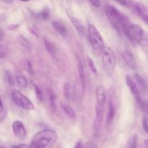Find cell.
I'll return each instance as SVG.
<instances>
[{
    "mask_svg": "<svg viewBox=\"0 0 148 148\" xmlns=\"http://www.w3.org/2000/svg\"><path fill=\"white\" fill-rule=\"evenodd\" d=\"M106 14L111 24L118 31L124 32L130 24L128 17L112 5H107L105 8Z\"/></svg>",
    "mask_w": 148,
    "mask_h": 148,
    "instance_id": "obj_1",
    "label": "cell"
},
{
    "mask_svg": "<svg viewBox=\"0 0 148 148\" xmlns=\"http://www.w3.org/2000/svg\"><path fill=\"white\" fill-rule=\"evenodd\" d=\"M124 33L132 43L148 47V33L145 31L140 25L130 24Z\"/></svg>",
    "mask_w": 148,
    "mask_h": 148,
    "instance_id": "obj_2",
    "label": "cell"
},
{
    "mask_svg": "<svg viewBox=\"0 0 148 148\" xmlns=\"http://www.w3.org/2000/svg\"><path fill=\"white\" fill-rule=\"evenodd\" d=\"M58 137L56 133L51 130H43L39 132L32 139L30 147H46L56 143Z\"/></svg>",
    "mask_w": 148,
    "mask_h": 148,
    "instance_id": "obj_3",
    "label": "cell"
},
{
    "mask_svg": "<svg viewBox=\"0 0 148 148\" xmlns=\"http://www.w3.org/2000/svg\"><path fill=\"white\" fill-rule=\"evenodd\" d=\"M88 37H89L90 43L92 50L97 54L102 53L104 49V42L101 33L98 29L92 24L88 25Z\"/></svg>",
    "mask_w": 148,
    "mask_h": 148,
    "instance_id": "obj_4",
    "label": "cell"
},
{
    "mask_svg": "<svg viewBox=\"0 0 148 148\" xmlns=\"http://www.w3.org/2000/svg\"><path fill=\"white\" fill-rule=\"evenodd\" d=\"M102 65L104 71L107 75H112L115 69L116 57L114 51L111 48H104L102 52Z\"/></svg>",
    "mask_w": 148,
    "mask_h": 148,
    "instance_id": "obj_5",
    "label": "cell"
},
{
    "mask_svg": "<svg viewBox=\"0 0 148 148\" xmlns=\"http://www.w3.org/2000/svg\"><path fill=\"white\" fill-rule=\"evenodd\" d=\"M11 95L14 102L20 108L25 110H27V111L34 110L35 107L33 103L25 95L22 94L20 92L16 90H13L11 92Z\"/></svg>",
    "mask_w": 148,
    "mask_h": 148,
    "instance_id": "obj_6",
    "label": "cell"
},
{
    "mask_svg": "<svg viewBox=\"0 0 148 148\" xmlns=\"http://www.w3.org/2000/svg\"><path fill=\"white\" fill-rule=\"evenodd\" d=\"M14 134L20 140H25L27 137V130L24 124L20 121H14L12 124Z\"/></svg>",
    "mask_w": 148,
    "mask_h": 148,
    "instance_id": "obj_7",
    "label": "cell"
},
{
    "mask_svg": "<svg viewBox=\"0 0 148 148\" xmlns=\"http://www.w3.org/2000/svg\"><path fill=\"white\" fill-rule=\"evenodd\" d=\"M126 83H127V85L129 87L130 90H131L132 93L134 95L136 101H137L138 103H140L142 101L140 89H139L137 85H136V83L134 82L132 78L130 75H126Z\"/></svg>",
    "mask_w": 148,
    "mask_h": 148,
    "instance_id": "obj_8",
    "label": "cell"
},
{
    "mask_svg": "<svg viewBox=\"0 0 148 148\" xmlns=\"http://www.w3.org/2000/svg\"><path fill=\"white\" fill-rule=\"evenodd\" d=\"M133 9L137 15L143 20L144 23L148 25V8L145 5L140 2H135L133 6Z\"/></svg>",
    "mask_w": 148,
    "mask_h": 148,
    "instance_id": "obj_9",
    "label": "cell"
},
{
    "mask_svg": "<svg viewBox=\"0 0 148 148\" xmlns=\"http://www.w3.org/2000/svg\"><path fill=\"white\" fill-rule=\"evenodd\" d=\"M103 119V106L97 104L96 108H95V124H94V128H95V132L96 134L99 132L101 130Z\"/></svg>",
    "mask_w": 148,
    "mask_h": 148,
    "instance_id": "obj_10",
    "label": "cell"
},
{
    "mask_svg": "<svg viewBox=\"0 0 148 148\" xmlns=\"http://www.w3.org/2000/svg\"><path fill=\"white\" fill-rule=\"evenodd\" d=\"M122 56L125 63L127 64L131 69H135L136 68H137V61H136L134 56L131 53V52L127 51L123 53Z\"/></svg>",
    "mask_w": 148,
    "mask_h": 148,
    "instance_id": "obj_11",
    "label": "cell"
},
{
    "mask_svg": "<svg viewBox=\"0 0 148 148\" xmlns=\"http://www.w3.org/2000/svg\"><path fill=\"white\" fill-rule=\"evenodd\" d=\"M95 98H96L97 104L101 106H104L106 101V96L105 89L103 87L99 86L96 88L95 90Z\"/></svg>",
    "mask_w": 148,
    "mask_h": 148,
    "instance_id": "obj_12",
    "label": "cell"
},
{
    "mask_svg": "<svg viewBox=\"0 0 148 148\" xmlns=\"http://www.w3.org/2000/svg\"><path fill=\"white\" fill-rule=\"evenodd\" d=\"M53 25V27L61 36H62L63 37H67L68 36V30L66 28L64 25L62 24V23H60L59 21H53L52 23Z\"/></svg>",
    "mask_w": 148,
    "mask_h": 148,
    "instance_id": "obj_13",
    "label": "cell"
},
{
    "mask_svg": "<svg viewBox=\"0 0 148 148\" xmlns=\"http://www.w3.org/2000/svg\"><path fill=\"white\" fill-rule=\"evenodd\" d=\"M71 22H72L73 26L77 30L79 34L84 33V32H85V26H84L83 23H82V21L79 19H78L77 17H71Z\"/></svg>",
    "mask_w": 148,
    "mask_h": 148,
    "instance_id": "obj_14",
    "label": "cell"
},
{
    "mask_svg": "<svg viewBox=\"0 0 148 148\" xmlns=\"http://www.w3.org/2000/svg\"><path fill=\"white\" fill-rule=\"evenodd\" d=\"M116 111H115V106L114 105L112 100L109 101V103H108V115H107V124H109L115 116Z\"/></svg>",
    "mask_w": 148,
    "mask_h": 148,
    "instance_id": "obj_15",
    "label": "cell"
},
{
    "mask_svg": "<svg viewBox=\"0 0 148 148\" xmlns=\"http://www.w3.org/2000/svg\"><path fill=\"white\" fill-rule=\"evenodd\" d=\"M61 108L63 110L64 112L65 113L66 116H68L69 117L72 119H75L76 117V114H75V112L74 111V110L72 109V108H71L69 105L66 103H61Z\"/></svg>",
    "mask_w": 148,
    "mask_h": 148,
    "instance_id": "obj_16",
    "label": "cell"
},
{
    "mask_svg": "<svg viewBox=\"0 0 148 148\" xmlns=\"http://www.w3.org/2000/svg\"><path fill=\"white\" fill-rule=\"evenodd\" d=\"M134 78H135L137 85H139V88H140L143 92H146V91H147L148 86L147 83L145 82V81L144 80V79H143L140 75H137V74H135V75H134Z\"/></svg>",
    "mask_w": 148,
    "mask_h": 148,
    "instance_id": "obj_17",
    "label": "cell"
},
{
    "mask_svg": "<svg viewBox=\"0 0 148 148\" xmlns=\"http://www.w3.org/2000/svg\"><path fill=\"white\" fill-rule=\"evenodd\" d=\"M78 72H79V77L81 81V85L82 86V90L85 92V73H84V68L82 63L79 62L78 63Z\"/></svg>",
    "mask_w": 148,
    "mask_h": 148,
    "instance_id": "obj_18",
    "label": "cell"
},
{
    "mask_svg": "<svg viewBox=\"0 0 148 148\" xmlns=\"http://www.w3.org/2000/svg\"><path fill=\"white\" fill-rule=\"evenodd\" d=\"M44 43H45V47H46V50L49 52V53L52 55V56H54L55 53L56 52V48L55 44H53L52 42L49 41L47 39H44Z\"/></svg>",
    "mask_w": 148,
    "mask_h": 148,
    "instance_id": "obj_19",
    "label": "cell"
},
{
    "mask_svg": "<svg viewBox=\"0 0 148 148\" xmlns=\"http://www.w3.org/2000/svg\"><path fill=\"white\" fill-rule=\"evenodd\" d=\"M17 40L18 43L21 46H23L25 49H27V50H30L31 49V46H30V43L25 36H19L17 38Z\"/></svg>",
    "mask_w": 148,
    "mask_h": 148,
    "instance_id": "obj_20",
    "label": "cell"
},
{
    "mask_svg": "<svg viewBox=\"0 0 148 148\" xmlns=\"http://www.w3.org/2000/svg\"><path fill=\"white\" fill-rule=\"evenodd\" d=\"M36 16L37 18L40 19V20H46L49 18V17H50V10H49V9L48 8V7H46V8L43 9L42 11H40V12L38 13Z\"/></svg>",
    "mask_w": 148,
    "mask_h": 148,
    "instance_id": "obj_21",
    "label": "cell"
},
{
    "mask_svg": "<svg viewBox=\"0 0 148 148\" xmlns=\"http://www.w3.org/2000/svg\"><path fill=\"white\" fill-rule=\"evenodd\" d=\"M4 78H5L7 83L10 85H11V86H13L14 83H15V78H14V75L12 74V72H10V71L7 70L4 72Z\"/></svg>",
    "mask_w": 148,
    "mask_h": 148,
    "instance_id": "obj_22",
    "label": "cell"
},
{
    "mask_svg": "<svg viewBox=\"0 0 148 148\" xmlns=\"http://www.w3.org/2000/svg\"><path fill=\"white\" fill-rule=\"evenodd\" d=\"M16 81H17V84H18L19 87H20L21 88H25L28 85V82H27V79L25 77L23 76V75H20V76H17L16 78Z\"/></svg>",
    "mask_w": 148,
    "mask_h": 148,
    "instance_id": "obj_23",
    "label": "cell"
},
{
    "mask_svg": "<svg viewBox=\"0 0 148 148\" xmlns=\"http://www.w3.org/2000/svg\"><path fill=\"white\" fill-rule=\"evenodd\" d=\"M49 101H50V105L51 108L53 110V111H55L56 110V103H55V100H56V96H55V94L53 92V91L51 89L49 90Z\"/></svg>",
    "mask_w": 148,
    "mask_h": 148,
    "instance_id": "obj_24",
    "label": "cell"
},
{
    "mask_svg": "<svg viewBox=\"0 0 148 148\" xmlns=\"http://www.w3.org/2000/svg\"><path fill=\"white\" fill-rule=\"evenodd\" d=\"M33 88H34L35 92H36V96H37V98L40 101V102H43V92H42L41 90L39 88V87L36 84H33Z\"/></svg>",
    "mask_w": 148,
    "mask_h": 148,
    "instance_id": "obj_25",
    "label": "cell"
},
{
    "mask_svg": "<svg viewBox=\"0 0 148 148\" xmlns=\"http://www.w3.org/2000/svg\"><path fill=\"white\" fill-rule=\"evenodd\" d=\"M9 49L6 45H4L1 43L0 45V58L3 59V58L6 57L7 55L8 54Z\"/></svg>",
    "mask_w": 148,
    "mask_h": 148,
    "instance_id": "obj_26",
    "label": "cell"
},
{
    "mask_svg": "<svg viewBox=\"0 0 148 148\" xmlns=\"http://www.w3.org/2000/svg\"><path fill=\"white\" fill-rule=\"evenodd\" d=\"M64 94L65 98L67 100H70L71 98V87L69 84L66 83L64 86Z\"/></svg>",
    "mask_w": 148,
    "mask_h": 148,
    "instance_id": "obj_27",
    "label": "cell"
},
{
    "mask_svg": "<svg viewBox=\"0 0 148 148\" xmlns=\"http://www.w3.org/2000/svg\"><path fill=\"white\" fill-rule=\"evenodd\" d=\"M116 1L126 7H132V8H133V6H134V1H132V0H116Z\"/></svg>",
    "mask_w": 148,
    "mask_h": 148,
    "instance_id": "obj_28",
    "label": "cell"
},
{
    "mask_svg": "<svg viewBox=\"0 0 148 148\" xmlns=\"http://www.w3.org/2000/svg\"><path fill=\"white\" fill-rule=\"evenodd\" d=\"M7 116V109L6 108H4V103H3V101L1 102V111H0V119L1 121H3L4 120V119Z\"/></svg>",
    "mask_w": 148,
    "mask_h": 148,
    "instance_id": "obj_29",
    "label": "cell"
},
{
    "mask_svg": "<svg viewBox=\"0 0 148 148\" xmlns=\"http://www.w3.org/2000/svg\"><path fill=\"white\" fill-rule=\"evenodd\" d=\"M140 108L142 111L145 113V114H148V101H143L142 100L141 102L140 103Z\"/></svg>",
    "mask_w": 148,
    "mask_h": 148,
    "instance_id": "obj_30",
    "label": "cell"
},
{
    "mask_svg": "<svg viewBox=\"0 0 148 148\" xmlns=\"http://www.w3.org/2000/svg\"><path fill=\"white\" fill-rule=\"evenodd\" d=\"M128 147H136L137 146V135L132 136V137L131 138V140L129 142Z\"/></svg>",
    "mask_w": 148,
    "mask_h": 148,
    "instance_id": "obj_31",
    "label": "cell"
},
{
    "mask_svg": "<svg viewBox=\"0 0 148 148\" xmlns=\"http://www.w3.org/2000/svg\"><path fill=\"white\" fill-rule=\"evenodd\" d=\"M143 128L144 131L148 134V116L144 115L143 118Z\"/></svg>",
    "mask_w": 148,
    "mask_h": 148,
    "instance_id": "obj_32",
    "label": "cell"
},
{
    "mask_svg": "<svg viewBox=\"0 0 148 148\" xmlns=\"http://www.w3.org/2000/svg\"><path fill=\"white\" fill-rule=\"evenodd\" d=\"M88 66H89L90 69V70L92 71L93 73L96 74L97 69H96V67H95V64H94V62L92 61V59H91L90 58L88 57Z\"/></svg>",
    "mask_w": 148,
    "mask_h": 148,
    "instance_id": "obj_33",
    "label": "cell"
},
{
    "mask_svg": "<svg viewBox=\"0 0 148 148\" xmlns=\"http://www.w3.org/2000/svg\"><path fill=\"white\" fill-rule=\"evenodd\" d=\"M91 2V4L94 6L95 7H100L101 5V0H89Z\"/></svg>",
    "mask_w": 148,
    "mask_h": 148,
    "instance_id": "obj_34",
    "label": "cell"
},
{
    "mask_svg": "<svg viewBox=\"0 0 148 148\" xmlns=\"http://www.w3.org/2000/svg\"><path fill=\"white\" fill-rule=\"evenodd\" d=\"M27 70H28V72H30L31 75H33V67H32V65H31V63H30L29 61H27Z\"/></svg>",
    "mask_w": 148,
    "mask_h": 148,
    "instance_id": "obj_35",
    "label": "cell"
},
{
    "mask_svg": "<svg viewBox=\"0 0 148 148\" xmlns=\"http://www.w3.org/2000/svg\"><path fill=\"white\" fill-rule=\"evenodd\" d=\"M83 147H97L98 146L92 143H87V144L84 145Z\"/></svg>",
    "mask_w": 148,
    "mask_h": 148,
    "instance_id": "obj_36",
    "label": "cell"
},
{
    "mask_svg": "<svg viewBox=\"0 0 148 148\" xmlns=\"http://www.w3.org/2000/svg\"><path fill=\"white\" fill-rule=\"evenodd\" d=\"M13 147H30V146L29 145H25V144H21V145H14L12 146Z\"/></svg>",
    "mask_w": 148,
    "mask_h": 148,
    "instance_id": "obj_37",
    "label": "cell"
},
{
    "mask_svg": "<svg viewBox=\"0 0 148 148\" xmlns=\"http://www.w3.org/2000/svg\"><path fill=\"white\" fill-rule=\"evenodd\" d=\"M75 147H83V145H82V140H79V141L77 143V144L75 145Z\"/></svg>",
    "mask_w": 148,
    "mask_h": 148,
    "instance_id": "obj_38",
    "label": "cell"
},
{
    "mask_svg": "<svg viewBox=\"0 0 148 148\" xmlns=\"http://www.w3.org/2000/svg\"><path fill=\"white\" fill-rule=\"evenodd\" d=\"M3 36H4V33H3L2 30H1V40H3Z\"/></svg>",
    "mask_w": 148,
    "mask_h": 148,
    "instance_id": "obj_39",
    "label": "cell"
},
{
    "mask_svg": "<svg viewBox=\"0 0 148 148\" xmlns=\"http://www.w3.org/2000/svg\"><path fill=\"white\" fill-rule=\"evenodd\" d=\"M20 1H23V2H27V1H29L30 0H20Z\"/></svg>",
    "mask_w": 148,
    "mask_h": 148,
    "instance_id": "obj_40",
    "label": "cell"
},
{
    "mask_svg": "<svg viewBox=\"0 0 148 148\" xmlns=\"http://www.w3.org/2000/svg\"><path fill=\"white\" fill-rule=\"evenodd\" d=\"M145 143H146V144H148V140H146ZM147 147H148V146H147Z\"/></svg>",
    "mask_w": 148,
    "mask_h": 148,
    "instance_id": "obj_41",
    "label": "cell"
}]
</instances>
